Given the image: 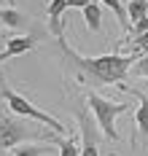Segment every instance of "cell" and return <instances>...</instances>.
Instances as JSON below:
<instances>
[{
  "label": "cell",
  "instance_id": "6da1fadb",
  "mask_svg": "<svg viewBox=\"0 0 148 156\" xmlns=\"http://www.w3.org/2000/svg\"><path fill=\"white\" fill-rule=\"evenodd\" d=\"M59 43V51L73 67H78L83 76H89L94 83H102V86H113V83H121L124 76L129 73V67L140 57L137 54H102V57H83L78 54L73 46H67L65 38L57 41Z\"/></svg>",
  "mask_w": 148,
  "mask_h": 156
},
{
  "label": "cell",
  "instance_id": "7a4b0ae2",
  "mask_svg": "<svg viewBox=\"0 0 148 156\" xmlns=\"http://www.w3.org/2000/svg\"><path fill=\"white\" fill-rule=\"evenodd\" d=\"M0 97L5 100V105L11 108V113H14V116H19V119H33V121H38V124H46L54 135H62V137H65V126L59 124L51 113L35 108V105L24 97V94L14 92V89L8 86V81L3 78V73H0Z\"/></svg>",
  "mask_w": 148,
  "mask_h": 156
},
{
  "label": "cell",
  "instance_id": "3957f363",
  "mask_svg": "<svg viewBox=\"0 0 148 156\" xmlns=\"http://www.w3.org/2000/svg\"><path fill=\"white\" fill-rule=\"evenodd\" d=\"M51 132L35 129L30 121H22L19 116H3L0 119V151H14L16 145L27 140H49Z\"/></svg>",
  "mask_w": 148,
  "mask_h": 156
},
{
  "label": "cell",
  "instance_id": "277c9868",
  "mask_svg": "<svg viewBox=\"0 0 148 156\" xmlns=\"http://www.w3.org/2000/svg\"><path fill=\"white\" fill-rule=\"evenodd\" d=\"M86 102H89V108L94 113V121H97L100 132H102L108 140H118L116 119H118L121 113H127L129 105H127V102H111V100H105V97H100V94H94V92H89Z\"/></svg>",
  "mask_w": 148,
  "mask_h": 156
},
{
  "label": "cell",
  "instance_id": "5b68a950",
  "mask_svg": "<svg viewBox=\"0 0 148 156\" xmlns=\"http://www.w3.org/2000/svg\"><path fill=\"white\" fill-rule=\"evenodd\" d=\"M49 32V30H46ZM43 27H38L35 24L33 32H27V35H11L8 41H5V48H3V54H0V65L5 62V59H14V57H22V54H30L38 43V38H43L46 35Z\"/></svg>",
  "mask_w": 148,
  "mask_h": 156
},
{
  "label": "cell",
  "instance_id": "8992f818",
  "mask_svg": "<svg viewBox=\"0 0 148 156\" xmlns=\"http://www.w3.org/2000/svg\"><path fill=\"white\" fill-rule=\"evenodd\" d=\"M49 27L46 30L59 41L62 38V32H65V11H67V0H51L49 3Z\"/></svg>",
  "mask_w": 148,
  "mask_h": 156
},
{
  "label": "cell",
  "instance_id": "52a82bcc",
  "mask_svg": "<svg viewBox=\"0 0 148 156\" xmlns=\"http://www.w3.org/2000/svg\"><path fill=\"white\" fill-rule=\"evenodd\" d=\"M76 119H78V126H81V140H83V145H86V143L97 145L100 126H97V121H94V116L86 113V105H78V108H76Z\"/></svg>",
  "mask_w": 148,
  "mask_h": 156
},
{
  "label": "cell",
  "instance_id": "ba28073f",
  "mask_svg": "<svg viewBox=\"0 0 148 156\" xmlns=\"http://www.w3.org/2000/svg\"><path fill=\"white\" fill-rule=\"evenodd\" d=\"M0 22L8 30H22L27 24V16H24V11H19L16 5H5V8H0Z\"/></svg>",
  "mask_w": 148,
  "mask_h": 156
},
{
  "label": "cell",
  "instance_id": "9c48e42d",
  "mask_svg": "<svg viewBox=\"0 0 148 156\" xmlns=\"http://www.w3.org/2000/svg\"><path fill=\"white\" fill-rule=\"evenodd\" d=\"M81 14H83V22H86L89 32H100V30H102V5H100V3L92 0Z\"/></svg>",
  "mask_w": 148,
  "mask_h": 156
},
{
  "label": "cell",
  "instance_id": "30bf717a",
  "mask_svg": "<svg viewBox=\"0 0 148 156\" xmlns=\"http://www.w3.org/2000/svg\"><path fill=\"white\" fill-rule=\"evenodd\" d=\"M132 94L140 97V105H137V113H135V124L140 129V135L148 137V94H140V92H135V89H132Z\"/></svg>",
  "mask_w": 148,
  "mask_h": 156
},
{
  "label": "cell",
  "instance_id": "8fae6325",
  "mask_svg": "<svg viewBox=\"0 0 148 156\" xmlns=\"http://www.w3.org/2000/svg\"><path fill=\"white\" fill-rule=\"evenodd\" d=\"M124 8H127L129 27H132V24H137V22H143V19H148V0H129Z\"/></svg>",
  "mask_w": 148,
  "mask_h": 156
},
{
  "label": "cell",
  "instance_id": "7c38bea8",
  "mask_svg": "<svg viewBox=\"0 0 148 156\" xmlns=\"http://www.w3.org/2000/svg\"><path fill=\"white\" fill-rule=\"evenodd\" d=\"M49 143L54 145H59V156H81V148H78V143L73 140V137H62V135H51Z\"/></svg>",
  "mask_w": 148,
  "mask_h": 156
},
{
  "label": "cell",
  "instance_id": "4fadbf2b",
  "mask_svg": "<svg viewBox=\"0 0 148 156\" xmlns=\"http://www.w3.org/2000/svg\"><path fill=\"white\" fill-rule=\"evenodd\" d=\"M46 154H49V143L46 145L43 143H22L11 151V156H46Z\"/></svg>",
  "mask_w": 148,
  "mask_h": 156
},
{
  "label": "cell",
  "instance_id": "5bb4252c",
  "mask_svg": "<svg viewBox=\"0 0 148 156\" xmlns=\"http://www.w3.org/2000/svg\"><path fill=\"white\" fill-rule=\"evenodd\" d=\"M100 5L111 8V11H113V16L118 19V24H121L124 30H129V19H127V8H124V3H121V0H100Z\"/></svg>",
  "mask_w": 148,
  "mask_h": 156
},
{
  "label": "cell",
  "instance_id": "9a60e30c",
  "mask_svg": "<svg viewBox=\"0 0 148 156\" xmlns=\"http://www.w3.org/2000/svg\"><path fill=\"white\" fill-rule=\"evenodd\" d=\"M132 73H135V76H140V78H146V81H148V51H143V57H140L137 62L132 65Z\"/></svg>",
  "mask_w": 148,
  "mask_h": 156
},
{
  "label": "cell",
  "instance_id": "2e32d148",
  "mask_svg": "<svg viewBox=\"0 0 148 156\" xmlns=\"http://www.w3.org/2000/svg\"><path fill=\"white\" fill-rule=\"evenodd\" d=\"M132 43H135L137 48H146L148 51V30L143 32V35H137V38H132Z\"/></svg>",
  "mask_w": 148,
  "mask_h": 156
},
{
  "label": "cell",
  "instance_id": "e0dca14e",
  "mask_svg": "<svg viewBox=\"0 0 148 156\" xmlns=\"http://www.w3.org/2000/svg\"><path fill=\"white\" fill-rule=\"evenodd\" d=\"M89 3H92V0H67V8H78V11H83Z\"/></svg>",
  "mask_w": 148,
  "mask_h": 156
},
{
  "label": "cell",
  "instance_id": "ac0fdd59",
  "mask_svg": "<svg viewBox=\"0 0 148 156\" xmlns=\"http://www.w3.org/2000/svg\"><path fill=\"white\" fill-rule=\"evenodd\" d=\"M8 38H11V32H0V46H3V43H5Z\"/></svg>",
  "mask_w": 148,
  "mask_h": 156
},
{
  "label": "cell",
  "instance_id": "d6986e66",
  "mask_svg": "<svg viewBox=\"0 0 148 156\" xmlns=\"http://www.w3.org/2000/svg\"><path fill=\"white\" fill-rule=\"evenodd\" d=\"M8 5H14V0H8Z\"/></svg>",
  "mask_w": 148,
  "mask_h": 156
},
{
  "label": "cell",
  "instance_id": "ffe728a7",
  "mask_svg": "<svg viewBox=\"0 0 148 156\" xmlns=\"http://www.w3.org/2000/svg\"><path fill=\"white\" fill-rule=\"evenodd\" d=\"M0 5H3V0H0Z\"/></svg>",
  "mask_w": 148,
  "mask_h": 156
}]
</instances>
